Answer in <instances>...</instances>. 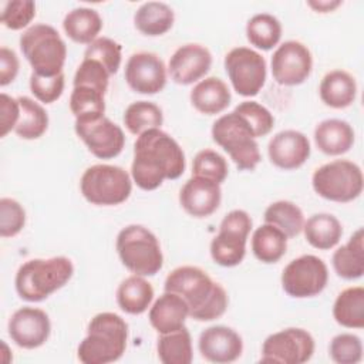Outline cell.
<instances>
[{"label":"cell","instance_id":"836d02e7","mask_svg":"<svg viewBox=\"0 0 364 364\" xmlns=\"http://www.w3.org/2000/svg\"><path fill=\"white\" fill-rule=\"evenodd\" d=\"M20 118L14 128L17 136L23 139H37L48 128L47 111L30 97H18Z\"/></svg>","mask_w":364,"mask_h":364},{"label":"cell","instance_id":"ac0fdd59","mask_svg":"<svg viewBox=\"0 0 364 364\" xmlns=\"http://www.w3.org/2000/svg\"><path fill=\"white\" fill-rule=\"evenodd\" d=\"M210 65L212 54L209 48L198 43H188L171 55L168 71L176 84L189 85L203 78Z\"/></svg>","mask_w":364,"mask_h":364},{"label":"cell","instance_id":"ffe728a7","mask_svg":"<svg viewBox=\"0 0 364 364\" xmlns=\"http://www.w3.org/2000/svg\"><path fill=\"white\" fill-rule=\"evenodd\" d=\"M309 138L296 129H284L277 132L267 145L270 162L284 171L300 168L310 156Z\"/></svg>","mask_w":364,"mask_h":364},{"label":"cell","instance_id":"d590c367","mask_svg":"<svg viewBox=\"0 0 364 364\" xmlns=\"http://www.w3.org/2000/svg\"><path fill=\"white\" fill-rule=\"evenodd\" d=\"M246 37L256 48L272 50L282 38V24L273 14H255L246 24Z\"/></svg>","mask_w":364,"mask_h":364},{"label":"cell","instance_id":"cb8c5ba5","mask_svg":"<svg viewBox=\"0 0 364 364\" xmlns=\"http://www.w3.org/2000/svg\"><path fill=\"white\" fill-rule=\"evenodd\" d=\"M189 98L196 111L215 115L229 107L232 94L225 81L218 77H206L192 88Z\"/></svg>","mask_w":364,"mask_h":364},{"label":"cell","instance_id":"1f68e13d","mask_svg":"<svg viewBox=\"0 0 364 364\" xmlns=\"http://www.w3.org/2000/svg\"><path fill=\"white\" fill-rule=\"evenodd\" d=\"M334 320L346 328L364 327V289L347 287L338 293L333 304Z\"/></svg>","mask_w":364,"mask_h":364},{"label":"cell","instance_id":"7bdbcfd3","mask_svg":"<svg viewBox=\"0 0 364 364\" xmlns=\"http://www.w3.org/2000/svg\"><path fill=\"white\" fill-rule=\"evenodd\" d=\"M36 16V3L30 0H11L1 3L0 21L10 30L27 27Z\"/></svg>","mask_w":364,"mask_h":364},{"label":"cell","instance_id":"5bb4252c","mask_svg":"<svg viewBox=\"0 0 364 364\" xmlns=\"http://www.w3.org/2000/svg\"><path fill=\"white\" fill-rule=\"evenodd\" d=\"M273 80L286 87L303 84L311 74L313 57L307 46L289 40L282 43L272 55Z\"/></svg>","mask_w":364,"mask_h":364},{"label":"cell","instance_id":"6da1fadb","mask_svg":"<svg viewBox=\"0 0 364 364\" xmlns=\"http://www.w3.org/2000/svg\"><path fill=\"white\" fill-rule=\"evenodd\" d=\"M185 165L181 145L161 128L148 129L136 136L131 178L138 188L154 191L165 179H178Z\"/></svg>","mask_w":364,"mask_h":364},{"label":"cell","instance_id":"f6af8a7d","mask_svg":"<svg viewBox=\"0 0 364 364\" xmlns=\"http://www.w3.org/2000/svg\"><path fill=\"white\" fill-rule=\"evenodd\" d=\"M26 225L24 208L11 198L0 199V236L13 237L18 235Z\"/></svg>","mask_w":364,"mask_h":364},{"label":"cell","instance_id":"b9f144b4","mask_svg":"<svg viewBox=\"0 0 364 364\" xmlns=\"http://www.w3.org/2000/svg\"><path fill=\"white\" fill-rule=\"evenodd\" d=\"M233 111L245 118L256 138L267 135L274 125L273 114L256 101H243Z\"/></svg>","mask_w":364,"mask_h":364},{"label":"cell","instance_id":"9c48e42d","mask_svg":"<svg viewBox=\"0 0 364 364\" xmlns=\"http://www.w3.org/2000/svg\"><path fill=\"white\" fill-rule=\"evenodd\" d=\"M311 185L314 192L331 202H351L363 192L361 168L347 159H336L318 166L313 176Z\"/></svg>","mask_w":364,"mask_h":364},{"label":"cell","instance_id":"f546056e","mask_svg":"<svg viewBox=\"0 0 364 364\" xmlns=\"http://www.w3.org/2000/svg\"><path fill=\"white\" fill-rule=\"evenodd\" d=\"M63 28L73 41L90 44L98 38L102 28V18L94 9L77 7L65 14Z\"/></svg>","mask_w":364,"mask_h":364},{"label":"cell","instance_id":"7402d4cb","mask_svg":"<svg viewBox=\"0 0 364 364\" xmlns=\"http://www.w3.org/2000/svg\"><path fill=\"white\" fill-rule=\"evenodd\" d=\"M189 316L186 301L176 293L164 291L149 309V323L159 333H171L185 326Z\"/></svg>","mask_w":364,"mask_h":364},{"label":"cell","instance_id":"ee69618b","mask_svg":"<svg viewBox=\"0 0 364 364\" xmlns=\"http://www.w3.org/2000/svg\"><path fill=\"white\" fill-rule=\"evenodd\" d=\"M109 77L111 75L108 74V71L104 68L102 64H100L98 61L91 60V58H84L74 74L73 85L74 87H77V85L91 87V88H95V90L101 91L102 94H105L107 88H108Z\"/></svg>","mask_w":364,"mask_h":364},{"label":"cell","instance_id":"ba28073f","mask_svg":"<svg viewBox=\"0 0 364 364\" xmlns=\"http://www.w3.org/2000/svg\"><path fill=\"white\" fill-rule=\"evenodd\" d=\"M85 200L100 206H114L125 202L132 191L131 175L121 166L97 164L87 168L80 181Z\"/></svg>","mask_w":364,"mask_h":364},{"label":"cell","instance_id":"f35d334b","mask_svg":"<svg viewBox=\"0 0 364 364\" xmlns=\"http://www.w3.org/2000/svg\"><path fill=\"white\" fill-rule=\"evenodd\" d=\"M84 58H91L104 65L109 75L117 74L121 67L122 47L112 38L98 37L90 43L84 51Z\"/></svg>","mask_w":364,"mask_h":364},{"label":"cell","instance_id":"484cf974","mask_svg":"<svg viewBox=\"0 0 364 364\" xmlns=\"http://www.w3.org/2000/svg\"><path fill=\"white\" fill-rule=\"evenodd\" d=\"M333 269L344 280H357L364 274V230L358 228L348 242L334 250Z\"/></svg>","mask_w":364,"mask_h":364},{"label":"cell","instance_id":"e0dca14e","mask_svg":"<svg viewBox=\"0 0 364 364\" xmlns=\"http://www.w3.org/2000/svg\"><path fill=\"white\" fill-rule=\"evenodd\" d=\"M51 323L48 314L37 307H21L9 320V336L21 348L41 347L50 337Z\"/></svg>","mask_w":364,"mask_h":364},{"label":"cell","instance_id":"277c9868","mask_svg":"<svg viewBox=\"0 0 364 364\" xmlns=\"http://www.w3.org/2000/svg\"><path fill=\"white\" fill-rule=\"evenodd\" d=\"M73 274V262L65 256L31 259L23 263L16 273V291L26 301H43L65 286Z\"/></svg>","mask_w":364,"mask_h":364},{"label":"cell","instance_id":"d6a6232c","mask_svg":"<svg viewBox=\"0 0 364 364\" xmlns=\"http://www.w3.org/2000/svg\"><path fill=\"white\" fill-rule=\"evenodd\" d=\"M156 351L164 364H191L193 358L191 333L183 326L179 330L159 334Z\"/></svg>","mask_w":364,"mask_h":364},{"label":"cell","instance_id":"7a4b0ae2","mask_svg":"<svg viewBox=\"0 0 364 364\" xmlns=\"http://www.w3.org/2000/svg\"><path fill=\"white\" fill-rule=\"evenodd\" d=\"M164 290L179 294L189 307V317L196 321H212L228 309L226 290L196 266H179L165 279Z\"/></svg>","mask_w":364,"mask_h":364},{"label":"cell","instance_id":"d4e9b609","mask_svg":"<svg viewBox=\"0 0 364 364\" xmlns=\"http://www.w3.org/2000/svg\"><path fill=\"white\" fill-rule=\"evenodd\" d=\"M321 101L336 109L350 107L357 97L355 78L344 70L328 71L318 87Z\"/></svg>","mask_w":364,"mask_h":364},{"label":"cell","instance_id":"8992f818","mask_svg":"<svg viewBox=\"0 0 364 364\" xmlns=\"http://www.w3.org/2000/svg\"><path fill=\"white\" fill-rule=\"evenodd\" d=\"M122 264L138 276H155L164 264L158 237L142 225L122 228L115 243Z\"/></svg>","mask_w":364,"mask_h":364},{"label":"cell","instance_id":"8d00e7d4","mask_svg":"<svg viewBox=\"0 0 364 364\" xmlns=\"http://www.w3.org/2000/svg\"><path fill=\"white\" fill-rule=\"evenodd\" d=\"M164 122L162 109L151 101H135L124 112V124L134 135H141L148 129L161 128Z\"/></svg>","mask_w":364,"mask_h":364},{"label":"cell","instance_id":"52a82bcc","mask_svg":"<svg viewBox=\"0 0 364 364\" xmlns=\"http://www.w3.org/2000/svg\"><path fill=\"white\" fill-rule=\"evenodd\" d=\"M212 139L228 152L239 171H253L262 159L252 128L235 111L219 117L213 122Z\"/></svg>","mask_w":364,"mask_h":364},{"label":"cell","instance_id":"3957f363","mask_svg":"<svg viewBox=\"0 0 364 364\" xmlns=\"http://www.w3.org/2000/svg\"><path fill=\"white\" fill-rule=\"evenodd\" d=\"M127 341V321L115 313H98L90 320L87 336L80 343L77 355L82 364L114 363L124 355Z\"/></svg>","mask_w":364,"mask_h":364},{"label":"cell","instance_id":"4316f807","mask_svg":"<svg viewBox=\"0 0 364 364\" xmlns=\"http://www.w3.org/2000/svg\"><path fill=\"white\" fill-rule=\"evenodd\" d=\"M154 300V287L138 274H132L121 282L117 289V303L128 314H142L151 307Z\"/></svg>","mask_w":364,"mask_h":364},{"label":"cell","instance_id":"bcb514c9","mask_svg":"<svg viewBox=\"0 0 364 364\" xmlns=\"http://www.w3.org/2000/svg\"><path fill=\"white\" fill-rule=\"evenodd\" d=\"M64 73L54 77H43L36 73H31L30 75V90L33 95L44 104H51L57 101L64 91Z\"/></svg>","mask_w":364,"mask_h":364},{"label":"cell","instance_id":"9a60e30c","mask_svg":"<svg viewBox=\"0 0 364 364\" xmlns=\"http://www.w3.org/2000/svg\"><path fill=\"white\" fill-rule=\"evenodd\" d=\"M74 129L88 151L100 159L115 158L124 149V131L105 115L87 121L75 119Z\"/></svg>","mask_w":364,"mask_h":364},{"label":"cell","instance_id":"f1b7e54d","mask_svg":"<svg viewBox=\"0 0 364 364\" xmlns=\"http://www.w3.org/2000/svg\"><path fill=\"white\" fill-rule=\"evenodd\" d=\"M306 240L318 250L333 249L343 236L340 220L331 213H314L303 226Z\"/></svg>","mask_w":364,"mask_h":364},{"label":"cell","instance_id":"681fc988","mask_svg":"<svg viewBox=\"0 0 364 364\" xmlns=\"http://www.w3.org/2000/svg\"><path fill=\"white\" fill-rule=\"evenodd\" d=\"M307 4L317 13H328L337 9L341 4V1L340 0H310L307 1Z\"/></svg>","mask_w":364,"mask_h":364},{"label":"cell","instance_id":"30bf717a","mask_svg":"<svg viewBox=\"0 0 364 364\" xmlns=\"http://www.w3.org/2000/svg\"><path fill=\"white\" fill-rule=\"evenodd\" d=\"M252 230V218L246 210L233 209L220 222L218 235L210 242V256L223 267L242 263L246 255V242Z\"/></svg>","mask_w":364,"mask_h":364},{"label":"cell","instance_id":"4dcf8cb0","mask_svg":"<svg viewBox=\"0 0 364 364\" xmlns=\"http://www.w3.org/2000/svg\"><path fill=\"white\" fill-rule=\"evenodd\" d=\"M287 250V236L273 225L263 223L252 235V252L262 263L279 262Z\"/></svg>","mask_w":364,"mask_h":364},{"label":"cell","instance_id":"44dd1931","mask_svg":"<svg viewBox=\"0 0 364 364\" xmlns=\"http://www.w3.org/2000/svg\"><path fill=\"white\" fill-rule=\"evenodd\" d=\"M220 185L205 178L192 176L179 191V203L193 218H208L220 205Z\"/></svg>","mask_w":364,"mask_h":364},{"label":"cell","instance_id":"8fae6325","mask_svg":"<svg viewBox=\"0 0 364 364\" xmlns=\"http://www.w3.org/2000/svg\"><path fill=\"white\" fill-rule=\"evenodd\" d=\"M225 70L233 90L242 97H255L267 75L266 60L249 47H235L225 55Z\"/></svg>","mask_w":364,"mask_h":364},{"label":"cell","instance_id":"83f0119b","mask_svg":"<svg viewBox=\"0 0 364 364\" xmlns=\"http://www.w3.org/2000/svg\"><path fill=\"white\" fill-rule=\"evenodd\" d=\"M175 14L171 6L164 1H146L134 14V24L145 36L156 37L171 30Z\"/></svg>","mask_w":364,"mask_h":364},{"label":"cell","instance_id":"d6986e66","mask_svg":"<svg viewBox=\"0 0 364 364\" xmlns=\"http://www.w3.org/2000/svg\"><path fill=\"white\" fill-rule=\"evenodd\" d=\"M198 347L205 360L216 364H228L242 355L243 341L233 328L228 326H212L200 333Z\"/></svg>","mask_w":364,"mask_h":364},{"label":"cell","instance_id":"ab89813d","mask_svg":"<svg viewBox=\"0 0 364 364\" xmlns=\"http://www.w3.org/2000/svg\"><path fill=\"white\" fill-rule=\"evenodd\" d=\"M228 172L226 159L213 149H202L193 158L192 176L205 178L220 185L226 179Z\"/></svg>","mask_w":364,"mask_h":364},{"label":"cell","instance_id":"e575fe53","mask_svg":"<svg viewBox=\"0 0 364 364\" xmlns=\"http://www.w3.org/2000/svg\"><path fill=\"white\" fill-rule=\"evenodd\" d=\"M264 223L280 229L287 239L296 237L304 226L303 210L290 200H277L270 203L263 215Z\"/></svg>","mask_w":364,"mask_h":364},{"label":"cell","instance_id":"60d3db41","mask_svg":"<svg viewBox=\"0 0 364 364\" xmlns=\"http://www.w3.org/2000/svg\"><path fill=\"white\" fill-rule=\"evenodd\" d=\"M328 354L337 364H357L363 358L361 338L353 333L337 334L330 341Z\"/></svg>","mask_w":364,"mask_h":364},{"label":"cell","instance_id":"4fadbf2b","mask_svg":"<svg viewBox=\"0 0 364 364\" xmlns=\"http://www.w3.org/2000/svg\"><path fill=\"white\" fill-rule=\"evenodd\" d=\"M313 336L300 327H289L266 337L262 344L260 363L303 364L314 354Z\"/></svg>","mask_w":364,"mask_h":364},{"label":"cell","instance_id":"5b68a950","mask_svg":"<svg viewBox=\"0 0 364 364\" xmlns=\"http://www.w3.org/2000/svg\"><path fill=\"white\" fill-rule=\"evenodd\" d=\"M20 48L33 73L54 77L63 73L67 46L58 31L50 24H34L20 36Z\"/></svg>","mask_w":364,"mask_h":364},{"label":"cell","instance_id":"603a6c76","mask_svg":"<svg viewBox=\"0 0 364 364\" xmlns=\"http://www.w3.org/2000/svg\"><path fill=\"white\" fill-rule=\"evenodd\" d=\"M353 127L338 118H328L317 124L314 129V142L317 148L331 156L343 155L348 152L354 144Z\"/></svg>","mask_w":364,"mask_h":364},{"label":"cell","instance_id":"c3c4849f","mask_svg":"<svg viewBox=\"0 0 364 364\" xmlns=\"http://www.w3.org/2000/svg\"><path fill=\"white\" fill-rule=\"evenodd\" d=\"M20 63L17 54L7 48L1 47L0 48V85L6 87L10 82H13L18 74Z\"/></svg>","mask_w":364,"mask_h":364},{"label":"cell","instance_id":"74e56055","mask_svg":"<svg viewBox=\"0 0 364 364\" xmlns=\"http://www.w3.org/2000/svg\"><path fill=\"white\" fill-rule=\"evenodd\" d=\"M101 91L77 85L73 87L71 95H70V109L74 114L77 121H87V119H95L100 117H104L105 112V100Z\"/></svg>","mask_w":364,"mask_h":364},{"label":"cell","instance_id":"7c38bea8","mask_svg":"<svg viewBox=\"0 0 364 364\" xmlns=\"http://www.w3.org/2000/svg\"><path fill=\"white\" fill-rule=\"evenodd\" d=\"M328 282L326 263L314 255H303L291 262L282 272V287L294 299L314 297L320 294Z\"/></svg>","mask_w":364,"mask_h":364},{"label":"cell","instance_id":"2e32d148","mask_svg":"<svg viewBox=\"0 0 364 364\" xmlns=\"http://www.w3.org/2000/svg\"><path fill=\"white\" fill-rule=\"evenodd\" d=\"M125 81L138 94L152 95L166 84V67L155 53L139 51L129 55L125 64Z\"/></svg>","mask_w":364,"mask_h":364},{"label":"cell","instance_id":"7dc6e473","mask_svg":"<svg viewBox=\"0 0 364 364\" xmlns=\"http://www.w3.org/2000/svg\"><path fill=\"white\" fill-rule=\"evenodd\" d=\"M20 118V104L17 98H13L4 92L0 94V136H6L10 131H14Z\"/></svg>","mask_w":364,"mask_h":364}]
</instances>
